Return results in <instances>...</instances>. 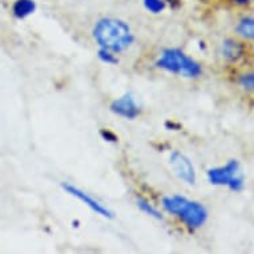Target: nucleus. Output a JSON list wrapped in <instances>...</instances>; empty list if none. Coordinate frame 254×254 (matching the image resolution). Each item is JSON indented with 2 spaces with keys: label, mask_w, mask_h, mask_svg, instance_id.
Listing matches in <instances>:
<instances>
[{
  "label": "nucleus",
  "mask_w": 254,
  "mask_h": 254,
  "mask_svg": "<svg viewBox=\"0 0 254 254\" xmlns=\"http://www.w3.org/2000/svg\"><path fill=\"white\" fill-rule=\"evenodd\" d=\"M238 34L244 38L254 40V17H245L237 25Z\"/></svg>",
  "instance_id": "nucleus-9"
},
{
  "label": "nucleus",
  "mask_w": 254,
  "mask_h": 254,
  "mask_svg": "<svg viewBox=\"0 0 254 254\" xmlns=\"http://www.w3.org/2000/svg\"><path fill=\"white\" fill-rule=\"evenodd\" d=\"M101 136L105 138V140H108V141H116L117 137L113 133H111L109 130H101Z\"/></svg>",
  "instance_id": "nucleus-14"
},
{
  "label": "nucleus",
  "mask_w": 254,
  "mask_h": 254,
  "mask_svg": "<svg viewBox=\"0 0 254 254\" xmlns=\"http://www.w3.org/2000/svg\"><path fill=\"white\" fill-rule=\"evenodd\" d=\"M111 111L119 115V116L127 117V119H130V120L137 117L138 113H140L138 105L136 104V101L130 95H125V96L113 101L111 104Z\"/></svg>",
  "instance_id": "nucleus-7"
},
{
  "label": "nucleus",
  "mask_w": 254,
  "mask_h": 254,
  "mask_svg": "<svg viewBox=\"0 0 254 254\" xmlns=\"http://www.w3.org/2000/svg\"><path fill=\"white\" fill-rule=\"evenodd\" d=\"M236 172H237V164L230 163L225 168H216V169H210L209 171V180L212 184H229L233 189H240L242 185L241 179L236 177Z\"/></svg>",
  "instance_id": "nucleus-4"
},
{
  "label": "nucleus",
  "mask_w": 254,
  "mask_h": 254,
  "mask_svg": "<svg viewBox=\"0 0 254 254\" xmlns=\"http://www.w3.org/2000/svg\"><path fill=\"white\" fill-rule=\"evenodd\" d=\"M171 165L180 179L184 180L188 184H194L196 172H194L193 164L190 163V160L187 156H184L180 152H173L171 156Z\"/></svg>",
  "instance_id": "nucleus-5"
},
{
  "label": "nucleus",
  "mask_w": 254,
  "mask_h": 254,
  "mask_svg": "<svg viewBox=\"0 0 254 254\" xmlns=\"http://www.w3.org/2000/svg\"><path fill=\"white\" fill-rule=\"evenodd\" d=\"M144 5L149 12L160 13L165 8V1L164 0H144Z\"/></svg>",
  "instance_id": "nucleus-10"
},
{
  "label": "nucleus",
  "mask_w": 254,
  "mask_h": 254,
  "mask_svg": "<svg viewBox=\"0 0 254 254\" xmlns=\"http://www.w3.org/2000/svg\"><path fill=\"white\" fill-rule=\"evenodd\" d=\"M176 216L180 217L189 228H198L206 221L208 213L204 206L198 202H193V201L184 198L183 204Z\"/></svg>",
  "instance_id": "nucleus-3"
},
{
  "label": "nucleus",
  "mask_w": 254,
  "mask_h": 254,
  "mask_svg": "<svg viewBox=\"0 0 254 254\" xmlns=\"http://www.w3.org/2000/svg\"><path fill=\"white\" fill-rule=\"evenodd\" d=\"M157 67L172 73L187 76V77H197L201 73V67L198 65V63L175 48L164 51L161 58L157 60Z\"/></svg>",
  "instance_id": "nucleus-2"
},
{
  "label": "nucleus",
  "mask_w": 254,
  "mask_h": 254,
  "mask_svg": "<svg viewBox=\"0 0 254 254\" xmlns=\"http://www.w3.org/2000/svg\"><path fill=\"white\" fill-rule=\"evenodd\" d=\"M36 9V3L34 0H15L12 4V15L16 19H25L32 15Z\"/></svg>",
  "instance_id": "nucleus-8"
},
{
  "label": "nucleus",
  "mask_w": 254,
  "mask_h": 254,
  "mask_svg": "<svg viewBox=\"0 0 254 254\" xmlns=\"http://www.w3.org/2000/svg\"><path fill=\"white\" fill-rule=\"evenodd\" d=\"M93 38L97 44L111 52H123L133 43L129 25L120 19L104 17L93 28Z\"/></svg>",
  "instance_id": "nucleus-1"
},
{
  "label": "nucleus",
  "mask_w": 254,
  "mask_h": 254,
  "mask_svg": "<svg viewBox=\"0 0 254 254\" xmlns=\"http://www.w3.org/2000/svg\"><path fill=\"white\" fill-rule=\"evenodd\" d=\"M63 188H64L71 196H75L76 198H79L80 201H83L84 204L87 205V206H89V208H91L93 212H96L97 214H100V216L103 217H108V218H112L113 217L112 212H111L109 209L105 208L104 205L100 204L99 201L95 200V198L89 196L88 193L83 192L79 188L73 187L71 184H63Z\"/></svg>",
  "instance_id": "nucleus-6"
},
{
  "label": "nucleus",
  "mask_w": 254,
  "mask_h": 254,
  "mask_svg": "<svg viewBox=\"0 0 254 254\" xmlns=\"http://www.w3.org/2000/svg\"><path fill=\"white\" fill-rule=\"evenodd\" d=\"M99 58H100V60L107 63V64H116L117 63V59L113 56L112 52L108 50H104V48H101L99 51Z\"/></svg>",
  "instance_id": "nucleus-13"
},
{
  "label": "nucleus",
  "mask_w": 254,
  "mask_h": 254,
  "mask_svg": "<svg viewBox=\"0 0 254 254\" xmlns=\"http://www.w3.org/2000/svg\"><path fill=\"white\" fill-rule=\"evenodd\" d=\"M137 205H138V208L141 209L142 212H145L146 214H149V216L154 217V218H157V220H161V218H163L161 213L158 212L156 208H153L149 202H146V201L144 200H137Z\"/></svg>",
  "instance_id": "nucleus-11"
},
{
  "label": "nucleus",
  "mask_w": 254,
  "mask_h": 254,
  "mask_svg": "<svg viewBox=\"0 0 254 254\" xmlns=\"http://www.w3.org/2000/svg\"><path fill=\"white\" fill-rule=\"evenodd\" d=\"M240 83L244 88H246L248 91L253 92L254 93V73H248V75L241 76Z\"/></svg>",
  "instance_id": "nucleus-12"
},
{
  "label": "nucleus",
  "mask_w": 254,
  "mask_h": 254,
  "mask_svg": "<svg viewBox=\"0 0 254 254\" xmlns=\"http://www.w3.org/2000/svg\"><path fill=\"white\" fill-rule=\"evenodd\" d=\"M237 3H240V4H244V3H248V1H250V0H236Z\"/></svg>",
  "instance_id": "nucleus-15"
}]
</instances>
